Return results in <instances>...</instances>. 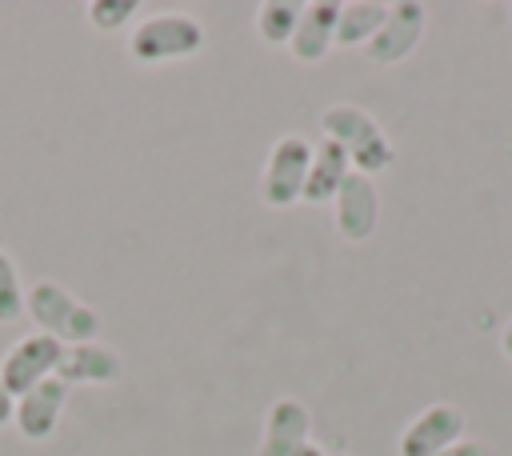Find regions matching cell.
<instances>
[{
    "instance_id": "6da1fadb",
    "label": "cell",
    "mask_w": 512,
    "mask_h": 456,
    "mask_svg": "<svg viewBox=\"0 0 512 456\" xmlns=\"http://www.w3.org/2000/svg\"><path fill=\"white\" fill-rule=\"evenodd\" d=\"M320 132H324V140L340 144L352 160V172H360L368 180L396 164V148H392L388 132L360 104H328L320 112Z\"/></svg>"
},
{
    "instance_id": "7a4b0ae2",
    "label": "cell",
    "mask_w": 512,
    "mask_h": 456,
    "mask_svg": "<svg viewBox=\"0 0 512 456\" xmlns=\"http://www.w3.org/2000/svg\"><path fill=\"white\" fill-rule=\"evenodd\" d=\"M208 32L200 16L188 12H156L148 20H136L128 36V56L136 64H176L196 52H204Z\"/></svg>"
},
{
    "instance_id": "3957f363",
    "label": "cell",
    "mask_w": 512,
    "mask_h": 456,
    "mask_svg": "<svg viewBox=\"0 0 512 456\" xmlns=\"http://www.w3.org/2000/svg\"><path fill=\"white\" fill-rule=\"evenodd\" d=\"M28 316L36 320V328L52 340L68 344H88L100 340V316L96 308H88L80 296H72L64 284L56 280H40L28 292Z\"/></svg>"
},
{
    "instance_id": "277c9868",
    "label": "cell",
    "mask_w": 512,
    "mask_h": 456,
    "mask_svg": "<svg viewBox=\"0 0 512 456\" xmlns=\"http://www.w3.org/2000/svg\"><path fill=\"white\" fill-rule=\"evenodd\" d=\"M308 164H312V144L296 132L280 136L268 148V160H264V172H260V200L268 208H292L296 200H304Z\"/></svg>"
},
{
    "instance_id": "5b68a950",
    "label": "cell",
    "mask_w": 512,
    "mask_h": 456,
    "mask_svg": "<svg viewBox=\"0 0 512 456\" xmlns=\"http://www.w3.org/2000/svg\"><path fill=\"white\" fill-rule=\"evenodd\" d=\"M424 28H428V8L420 0H396V4H388V16H384L380 32L368 40L364 56L376 68H392L416 52V44L424 40Z\"/></svg>"
},
{
    "instance_id": "8992f818",
    "label": "cell",
    "mask_w": 512,
    "mask_h": 456,
    "mask_svg": "<svg viewBox=\"0 0 512 456\" xmlns=\"http://www.w3.org/2000/svg\"><path fill=\"white\" fill-rule=\"evenodd\" d=\"M464 432H468V416L452 400H436L404 424V432L396 440V452L400 456H440L444 448L464 440Z\"/></svg>"
},
{
    "instance_id": "52a82bcc",
    "label": "cell",
    "mask_w": 512,
    "mask_h": 456,
    "mask_svg": "<svg viewBox=\"0 0 512 456\" xmlns=\"http://www.w3.org/2000/svg\"><path fill=\"white\" fill-rule=\"evenodd\" d=\"M60 356H64V344H60V340H52V336H44V332H28V336H20V340L8 348V356L0 360V380H4V388H8L12 396H24V392H32L36 384H44L48 376H56Z\"/></svg>"
},
{
    "instance_id": "ba28073f",
    "label": "cell",
    "mask_w": 512,
    "mask_h": 456,
    "mask_svg": "<svg viewBox=\"0 0 512 456\" xmlns=\"http://www.w3.org/2000/svg\"><path fill=\"white\" fill-rule=\"evenodd\" d=\"M332 220H336V232L348 240V244H364L372 240L376 224H380V188L376 180L360 176V172H348V180L340 184L336 200H332Z\"/></svg>"
},
{
    "instance_id": "9c48e42d",
    "label": "cell",
    "mask_w": 512,
    "mask_h": 456,
    "mask_svg": "<svg viewBox=\"0 0 512 456\" xmlns=\"http://www.w3.org/2000/svg\"><path fill=\"white\" fill-rule=\"evenodd\" d=\"M312 444V412L296 396H276L264 416V432L256 440V456H296Z\"/></svg>"
},
{
    "instance_id": "30bf717a",
    "label": "cell",
    "mask_w": 512,
    "mask_h": 456,
    "mask_svg": "<svg viewBox=\"0 0 512 456\" xmlns=\"http://www.w3.org/2000/svg\"><path fill=\"white\" fill-rule=\"evenodd\" d=\"M64 404H68V384L48 376L44 384H36L32 392L16 396V412H12V424L24 440H52L60 420H64Z\"/></svg>"
},
{
    "instance_id": "8fae6325",
    "label": "cell",
    "mask_w": 512,
    "mask_h": 456,
    "mask_svg": "<svg viewBox=\"0 0 512 456\" xmlns=\"http://www.w3.org/2000/svg\"><path fill=\"white\" fill-rule=\"evenodd\" d=\"M124 376V356L104 344V340H88V344H68L56 368V380L72 384H116Z\"/></svg>"
},
{
    "instance_id": "7c38bea8",
    "label": "cell",
    "mask_w": 512,
    "mask_h": 456,
    "mask_svg": "<svg viewBox=\"0 0 512 456\" xmlns=\"http://www.w3.org/2000/svg\"><path fill=\"white\" fill-rule=\"evenodd\" d=\"M336 20H340V4L336 0H312L304 4V16L288 40V56L300 64H320L332 44H336Z\"/></svg>"
},
{
    "instance_id": "4fadbf2b",
    "label": "cell",
    "mask_w": 512,
    "mask_h": 456,
    "mask_svg": "<svg viewBox=\"0 0 512 456\" xmlns=\"http://www.w3.org/2000/svg\"><path fill=\"white\" fill-rule=\"evenodd\" d=\"M352 172V160L340 144L332 140H320L312 144V164H308V180H304V200L308 204H332L340 184L348 180Z\"/></svg>"
},
{
    "instance_id": "5bb4252c",
    "label": "cell",
    "mask_w": 512,
    "mask_h": 456,
    "mask_svg": "<svg viewBox=\"0 0 512 456\" xmlns=\"http://www.w3.org/2000/svg\"><path fill=\"white\" fill-rule=\"evenodd\" d=\"M384 16H388V4H380V0H348V4H340L336 44L340 48H368V40L380 32Z\"/></svg>"
},
{
    "instance_id": "9a60e30c",
    "label": "cell",
    "mask_w": 512,
    "mask_h": 456,
    "mask_svg": "<svg viewBox=\"0 0 512 456\" xmlns=\"http://www.w3.org/2000/svg\"><path fill=\"white\" fill-rule=\"evenodd\" d=\"M300 16H304V4H296V0H264L256 8V36L264 44H288Z\"/></svg>"
},
{
    "instance_id": "2e32d148",
    "label": "cell",
    "mask_w": 512,
    "mask_h": 456,
    "mask_svg": "<svg viewBox=\"0 0 512 456\" xmlns=\"http://www.w3.org/2000/svg\"><path fill=\"white\" fill-rule=\"evenodd\" d=\"M28 316V292L20 284V268L8 248H0V324H16Z\"/></svg>"
},
{
    "instance_id": "e0dca14e",
    "label": "cell",
    "mask_w": 512,
    "mask_h": 456,
    "mask_svg": "<svg viewBox=\"0 0 512 456\" xmlns=\"http://www.w3.org/2000/svg\"><path fill=\"white\" fill-rule=\"evenodd\" d=\"M136 0H92L84 12H88V24L92 28H100V32H116V28H124L132 16H136Z\"/></svg>"
},
{
    "instance_id": "ac0fdd59",
    "label": "cell",
    "mask_w": 512,
    "mask_h": 456,
    "mask_svg": "<svg viewBox=\"0 0 512 456\" xmlns=\"http://www.w3.org/2000/svg\"><path fill=\"white\" fill-rule=\"evenodd\" d=\"M440 456H492V448H488L484 440H468V436H464V440H456L452 448H444Z\"/></svg>"
},
{
    "instance_id": "d6986e66",
    "label": "cell",
    "mask_w": 512,
    "mask_h": 456,
    "mask_svg": "<svg viewBox=\"0 0 512 456\" xmlns=\"http://www.w3.org/2000/svg\"><path fill=\"white\" fill-rule=\"evenodd\" d=\"M12 412H16V396L4 388V380H0V428L4 424H12Z\"/></svg>"
},
{
    "instance_id": "ffe728a7",
    "label": "cell",
    "mask_w": 512,
    "mask_h": 456,
    "mask_svg": "<svg viewBox=\"0 0 512 456\" xmlns=\"http://www.w3.org/2000/svg\"><path fill=\"white\" fill-rule=\"evenodd\" d=\"M500 352L512 360V320H508V324H504V332H500Z\"/></svg>"
},
{
    "instance_id": "44dd1931",
    "label": "cell",
    "mask_w": 512,
    "mask_h": 456,
    "mask_svg": "<svg viewBox=\"0 0 512 456\" xmlns=\"http://www.w3.org/2000/svg\"><path fill=\"white\" fill-rule=\"evenodd\" d=\"M296 456H328V452H324V448H320V444H304V448H300V452H296Z\"/></svg>"
},
{
    "instance_id": "7402d4cb",
    "label": "cell",
    "mask_w": 512,
    "mask_h": 456,
    "mask_svg": "<svg viewBox=\"0 0 512 456\" xmlns=\"http://www.w3.org/2000/svg\"><path fill=\"white\" fill-rule=\"evenodd\" d=\"M328 456H352V452H328Z\"/></svg>"
}]
</instances>
